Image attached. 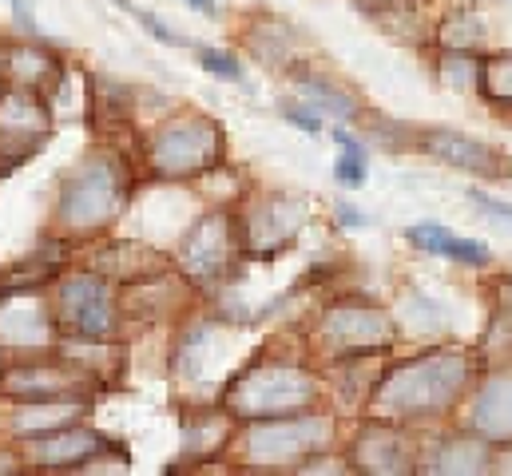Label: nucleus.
I'll list each match as a JSON object with an SVG mask.
<instances>
[{
	"instance_id": "nucleus-1",
	"label": "nucleus",
	"mask_w": 512,
	"mask_h": 476,
	"mask_svg": "<svg viewBox=\"0 0 512 476\" xmlns=\"http://www.w3.org/2000/svg\"><path fill=\"white\" fill-rule=\"evenodd\" d=\"M465 385H469V357L457 350H433L385 369L374 385V405L393 417H425L449 409Z\"/></svg>"
},
{
	"instance_id": "nucleus-2",
	"label": "nucleus",
	"mask_w": 512,
	"mask_h": 476,
	"mask_svg": "<svg viewBox=\"0 0 512 476\" xmlns=\"http://www.w3.org/2000/svg\"><path fill=\"white\" fill-rule=\"evenodd\" d=\"M124 203H128V171L112 155H96L76 175L64 179L56 199V223L76 235L100 231L120 215Z\"/></svg>"
},
{
	"instance_id": "nucleus-3",
	"label": "nucleus",
	"mask_w": 512,
	"mask_h": 476,
	"mask_svg": "<svg viewBox=\"0 0 512 476\" xmlns=\"http://www.w3.org/2000/svg\"><path fill=\"white\" fill-rule=\"evenodd\" d=\"M314 397H318L314 373L290 361L247 365L227 389V405L239 417H286L314 405Z\"/></svg>"
},
{
	"instance_id": "nucleus-4",
	"label": "nucleus",
	"mask_w": 512,
	"mask_h": 476,
	"mask_svg": "<svg viewBox=\"0 0 512 476\" xmlns=\"http://www.w3.org/2000/svg\"><path fill=\"white\" fill-rule=\"evenodd\" d=\"M52 322L56 338H76V342H112L120 330V306L104 274H68L56 290ZM60 346V342H56Z\"/></svg>"
},
{
	"instance_id": "nucleus-5",
	"label": "nucleus",
	"mask_w": 512,
	"mask_h": 476,
	"mask_svg": "<svg viewBox=\"0 0 512 476\" xmlns=\"http://www.w3.org/2000/svg\"><path fill=\"white\" fill-rule=\"evenodd\" d=\"M223 159V127L207 116L163 123L147 139V163L159 179H195Z\"/></svg>"
},
{
	"instance_id": "nucleus-6",
	"label": "nucleus",
	"mask_w": 512,
	"mask_h": 476,
	"mask_svg": "<svg viewBox=\"0 0 512 476\" xmlns=\"http://www.w3.org/2000/svg\"><path fill=\"white\" fill-rule=\"evenodd\" d=\"M96 377L72 357H24L0 373V393L12 401H48V397H92Z\"/></svg>"
},
{
	"instance_id": "nucleus-7",
	"label": "nucleus",
	"mask_w": 512,
	"mask_h": 476,
	"mask_svg": "<svg viewBox=\"0 0 512 476\" xmlns=\"http://www.w3.org/2000/svg\"><path fill=\"white\" fill-rule=\"evenodd\" d=\"M330 441V425L322 417H262L243 433V453L251 465H294Z\"/></svg>"
},
{
	"instance_id": "nucleus-8",
	"label": "nucleus",
	"mask_w": 512,
	"mask_h": 476,
	"mask_svg": "<svg viewBox=\"0 0 512 476\" xmlns=\"http://www.w3.org/2000/svg\"><path fill=\"white\" fill-rule=\"evenodd\" d=\"M52 131L48 108L40 104V96L32 88H4L0 92V163H24L28 155H36L44 147Z\"/></svg>"
},
{
	"instance_id": "nucleus-9",
	"label": "nucleus",
	"mask_w": 512,
	"mask_h": 476,
	"mask_svg": "<svg viewBox=\"0 0 512 476\" xmlns=\"http://www.w3.org/2000/svg\"><path fill=\"white\" fill-rule=\"evenodd\" d=\"M318 334L338 354H370V350H378V346H385L393 338V322L385 318V310H378V306L346 302V306H330L322 314Z\"/></svg>"
},
{
	"instance_id": "nucleus-10",
	"label": "nucleus",
	"mask_w": 512,
	"mask_h": 476,
	"mask_svg": "<svg viewBox=\"0 0 512 476\" xmlns=\"http://www.w3.org/2000/svg\"><path fill=\"white\" fill-rule=\"evenodd\" d=\"M56 338V322H52V306L20 286L16 294H4L0 298V346L4 350H48Z\"/></svg>"
},
{
	"instance_id": "nucleus-11",
	"label": "nucleus",
	"mask_w": 512,
	"mask_h": 476,
	"mask_svg": "<svg viewBox=\"0 0 512 476\" xmlns=\"http://www.w3.org/2000/svg\"><path fill=\"white\" fill-rule=\"evenodd\" d=\"M239 246V231H235V219L231 215H203L187 238H183V270L199 282H215L227 274L231 266V254Z\"/></svg>"
},
{
	"instance_id": "nucleus-12",
	"label": "nucleus",
	"mask_w": 512,
	"mask_h": 476,
	"mask_svg": "<svg viewBox=\"0 0 512 476\" xmlns=\"http://www.w3.org/2000/svg\"><path fill=\"white\" fill-rule=\"evenodd\" d=\"M96 453H116V445L84 421H72L60 433L24 441V461L32 469H88V461H96Z\"/></svg>"
},
{
	"instance_id": "nucleus-13",
	"label": "nucleus",
	"mask_w": 512,
	"mask_h": 476,
	"mask_svg": "<svg viewBox=\"0 0 512 476\" xmlns=\"http://www.w3.org/2000/svg\"><path fill=\"white\" fill-rule=\"evenodd\" d=\"M421 147L433 159H441L449 167H461L469 175H481V179H505V171H509V159L501 151H493L485 139H473L465 131H453V127H429L421 135Z\"/></svg>"
},
{
	"instance_id": "nucleus-14",
	"label": "nucleus",
	"mask_w": 512,
	"mask_h": 476,
	"mask_svg": "<svg viewBox=\"0 0 512 476\" xmlns=\"http://www.w3.org/2000/svg\"><path fill=\"white\" fill-rule=\"evenodd\" d=\"M92 397H48V401H16V413L8 421V433L16 441H36L48 433H60L72 421H84Z\"/></svg>"
},
{
	"instance_id": "nucleus-15",
	"label": "nucleus",
	"mask_w": 512,
	"mask_h": 476,
	"mask_svg": "<svg viewBox=\"0 0 512 476\" xmlns=\"http://www.w3.org/2000/svg\"><path fill=\"white\" fill-rule=\"evenodd\" d=\"M302 219H306V211H302L298 203H290V199H270V203H262V207L251 211V219H247V227H243L239 238H243V246L255 250V254H274V250L290 246V238L298 235Z\"/></svg>"
},
{
	"instance_id": "nucleus-16",
	"label": "nucleus",
	"mask_w": 512,
	"mask_h": 476,
	"mask_svg": "<svg viewBox=\"0 0 512 476\" xmlns=\"http://www.w3.org/2000/svg\"><path fill=\"white\" fill-rule=\"evenodd\" d=\"M473 429L481 441H512V373H497L473 401Z\"/></svg>"
},
{
	"instance_id": "nucleus-17",
	"label": "nucleus",
	"mask_w": 512,
	"mask_h": 476,
	"mask_svg": "<svg viewBox=\"0 0 512 476\" xmlns=\"http://www.w3.org/2000/svg\"><path fill=\"white\" fill-rule=\"evenodd\" d=\"M358 469L370 473H405L409 469V445L393 425H366L354 441Z\"/></svg>"
},
{
	"instance_id": "nucleus-18",
	"label": "nucleus",
	"mask_w": 512,
	"mask_h": 476,
	"mask_svg": "<svg viewBox=\"0 0 512 476\" xmlns=\"http://www.w3.org/2000/svg\"><path fill=\"white\" fill-rule=\"evenodd\" d=\"M0 76L16 88H44L48 80H60V60L48 48L36 44H8L0 52Z\"/></svg>"
},
{
	"instance_id": "nucleus-19",
	"label": "nucleus",
	"mask_w": 512,
	"mask_h": 476,
	"mask_svg": "<svg viewBox=\"0 0 512 476\" xmlns=\"http://www.w3.org/2000/svg\"><path fill=\"white\" fill-rule=\"evenodd\" d=\"M405 238L417 246V250H429V254H445L453 262H465V266H485L489 262V246L473 242V238L453 235L449 227H437V223H417L409 227Z\"/></svg>"
},
{
	"instance_id": "nucleus-20",
	"label": "nucleus",
	"mask_w": 512,
	"mask_h": 476,
	"mask_svg": "<svg viewBox=\"0 0 512 476\" xmlns=\"http://www.w3.org/2000/svg\"><path fill=\"white\" fill-rule=\"evenodd\" d=\"M298 92H302V100H310V108H314V112H326V116H338V119L358 116V100H354V96H346L342 88L326 84V80L302 76V80H298Z\"/></svg>"
},
{
	"instance_id": "nucleus-21",
	"label": "nucleus",
	"mask_w": 512,
	"mask_h": 476,
	"mask_svg": "<svg viewBox=\"0 0 512 476\" xmlns=\"http://www.w3.org/2000/svg\"><path fill=\"white\" fill-rule=\"evenodd\" d=\"M477 76H481L477 88H481L493 104L512 108V52H505V56H485Z\"/></svg>"
},
{
	"instance_id": "nucleus-22",
	"label": "nucleus",
	"mask_w": 512,
	"mask_h": 476,
	"mask_svg": "<svg viewBox=\"0 0 512 476\" xmlns=\"http://www.w3.org/2000/svg\"><path fill=\"white\" fill-rule=\"evenodd\" d=\"M334 139H338V163H334V175H338V183L342 187H362L366 183V151H362V143L350 135V131H334Z\"/></svg>"
},
{
	"instance_id": "nucleus-23",
	"label": "nucleus",
	"mask_w": 512,
	"mask_h": 476,
	"mask_svg": "<svg viewBox=\"0 0 512 476\" xmlns=\"http://www.w3.org/2000/svg\"><path fill=\"white\" fill-rule=\"evenodd\" d=\"M489 453L477 445V441H449L437 449V465L429 469H441V473H473V469H485Z\"/></svg>"
},
{
	"instance_id": "nucleus-24",
	"label": "nucleus",
	"mask_w": 512,
	"mask_h": 476,
	"mask_svg": "<svg viewBox=\"0 0 512 476\" xmlns=\"http://www.w3.org/2000/svg\"><path fill=\"white\" fill-rule=\"evenodd\" d=\"M199 64H203L211 76H219V80H243V64H239L235 56L219 52V48H203V44H199Z\"/></svg>"
},
{
	"instance_id": "nucleus-25",
	"label": "nucleus",
	"mask_w": 512,
	"mask_h": 476,
	"mask_svg": "<svg viewBox=\"0 0 512 476\" xmlns=\"http://www.w3.org/2000/svg\"><path fill=\"white\" fill-rule=\"evenodd\" d=\"M469 203L481 211V215H489L497 227H505L512 235V207L509 203H501V199H493V195H485V191H477V187H469Z\"/></svg>"
},
{
	"instance_id": "nucleus-26",
	"label": "nucleus",
	"mask_w": 512,
	"mask_h": 476,
	"mask_svg": "<svg viewBox=\"0 0 512 476\" xmlns=\"http://www.w3.org/2000/svg\"><path fill=\"white\" fill-rule=\"evenodd\" d=\"M282 119L294 123V127L306 131V135H318V131H322V119L310 116V108H282Z\"/></svg>"
},
{
	"instance_id": "nucleus-27",
	"label": "nucleus",
	"mask_w": 512,
	"mask_h": 476,
	"mask_svg": "<svg viewBox=\"0 0 512 476\" xmlns=\"http://www.w3.org/2000/svg\"><path fill=\"white\" fill-rule=\"evenodd\" d=\"M131 16H135V20L143 24V32H151L155 40H163V44H175V32H171V28H167L159 16H151V12H139V8H135Z\"/></svg>"
},
{
	"instance_id": "nucleus-28",
	"label": "nucleus",
	"mask_w": 512,
	"mask_h": 476,
	"mask_svg": "<svg viewBox=\"0 0 512 476\" xmlns=\"http://www.w3.org/2000/svg\"><path fill=\"white\" fill-rule=\"evenodd\" d=\"M334 219H338V227H366V215H358L350 203H342V207L334 211Z\"/></svg>"
},
{
	"instance_id": "nucleus-29",
	"label": "nucleus",
	"mask_w": 512,
	"mask_h": 476,
	"mask_svg": "<svg viewBox=\"0 0 512 476\" xmlns=\"http://www.w3.org/2000/svg\"><path fill=\"white\" fill-rule=\"evenodd\" d=\"M187 8H195V12H215L211 0H187Z\"/></svg>"
},
{
	"instance_id": "nucleus-30",
	"label": "nucleus",
	"mask_w": 512,
	"mask_h": 476,
	"mask_svg": "<svg viewBox=\"0 0 512 476\" xmlns=\"http://www.w3.org/2000/svg\"><path fill=\"white\" fill-rule=\"evenodd\" d=\"M0 92H4V76H0Z\"/></svg>"
}]
</instances>
